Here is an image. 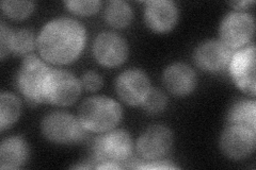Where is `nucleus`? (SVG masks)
Returning <instances> with one entry per match:
<instances>
[{
    "instance_id": "nucleus-1",
    "label": "nucleus",
    "mask_w": 256,
    "mask_h": 170,
    "mask_svg": "<svg viewBox=\"0 0 256 170\" xmlns=\"http://www.w3.org/2000/svg\"><path fill=\"white\" fill-rule=\"evenodd\" d=\"M86 30L72 18H56L47 22L38 37V51L52 64H68L78 58L86 44Z\"/></svg>"
},
{
    "instance_id": "nucleus-2",
    "label": "nucleus",
    "mask_w": 256,
    "mask_h": 170,
    "mask_svg": "<svg viewBox=\"0 0 256 170\" xmlns=\"http://www.w3.org/2000/svg\"><path fill=\"white\" fill-rule=\"evenodd\" d=\"M122 118V108L116 100L104 96L90 97L79 109V121L84 130L106 132Z\"/></svg>"
},
{
    "instance_id": "nucleus-3",
    "label": "nucleus",
    "mask_w": 256,
    "mask_h": 170,
    "mask_svg": "<svg viewBox=\"0 0 256 170\" xmlns=\"http://www.w3.org/2000/svg\"><path fill=\"white\" fill-rule=\"evenodd\" d=\"M50 71V68L36 55H28L22 61L18 75V84L29 101H44V85Z\"/></svg>"
},
{
    "instance_id": "nucleus-4",
    "label": "nucleus",
    "mask_w": 256,
    "mask_h": 170,
    "mask_svg": "<svg viewBox=\"0 0 256 170\" xmlns=\"http://www.w3.org/2000/svg\"><path fill=\"white\" fill-rule=\"evenodd\" d=\"M80 92L82 84L70 72L50 69L44 85V102L66 107L77 100Z\"/></svg>"
},
{
    "instance_id": "nucleus-5",
    "label": "nucleus",
    "mask_w": 256,
    "mask_h": 170,
    "mask_svg": "<svg viewBox=\"0 0 256 170\" xmlns=\"http://www.w3.org/2000/svg\"><path fill=\"white\" fill-rule=\"evenodd\" d=\"M42 132L54 143H70L82 140L84 136V128L79 119L66 112H54L42 121Z\"/></svg>"
},
{
    "instance_id": "nucleus-6",
    "label": "nucleus",
    "mask_w": 256,
    "mask_h": 170,
    "mask_svg": "<svg viewBox=\"0 0 256 170\" xmlns=\"http://www.w3.org/2000/svg\"><path fill=\"white\" fill-rule=\"evenodd\" d=\"M220 42L228 49H238L250 42L254 34V20L248 13L233 12L222 20L220 29Z\"/></svg>"
},
{
    "instance_id": "nucleus-7",
    "label": "nucleus",
    "mask_w": 256,
    "mask_h": 170,
    "mask_svg": "<svg viewBox=\"0 0 256 170\" xmlns=\"http://www.w3.org/2000/svg\"><path fill=\"white\" fill-rule=\"evenodd\" d=\"M132 142L130 134L123 130H116L100 135L96 139L93 156L100 163H118L127 160L132 155Z\"/></svg>"
},
{
    "instance_id": "nucleus-8",
    "label": "nucleus",
    "mask_w": 256,
    "mask_h": 170,
    "mask_svg": "<svg viewBox=\"0 0 256 170\" xmlns=\"http://www.w3.org/2000/svg\"><path fill=\"white\" fill-rule=\"evenodd\" d=\"M256 135L251 128L232 125L223 131L220 147L226 156L234 160L249 157L255 149Z\"/></svg>"
},
{
    "instance_id": "nucleus-9",
    "label": "nucleus",
    "mask_w": 256,
    "mask_h": 170,
    "mask_svg": "<svg viewBox=\"0 0 256 170\" xmlns=\"http://www.w3.org/2000/svg\"><path fill=\"white\" fill-rule=\"evenodd\" d=\"M173 137L164 126L155 125L148 128L137 143L139 155L148 161H157L164 157L171 149Z\"/></svg>"
},
{
    "instance_id": "nucleus-10",
    "label": "nucleus",
    "mask_w": 256,
    "mask_h": 170,
    "mask_svg": "<svg viewBox=\"0 0 256 170\" xmlns=\"http://www.w3.org/2000/svg\"><path fill=\"white\" fill-rule=\"evenodd\" d=\"M230 72L240 90L255 96V47L253 45L242 48L232 56Z\"/></svg>"
},
{
    "instance_id": "nucleus-11",
    "label": "nucleus",
    "mask_w": 256,
    "mask_h": 170,
    "mask_svg": "<svg viewBox=\"0 0 256 170\" xmlns=\"http://www.w3.org/2000/svg\"><path fill=\"white\" fill-rule=\"evenodd\" d=\"M95 59L102 65L114 67L122 64L128 54L125 40L114 32H102L95 38L93 45Z\"/></svg>"
},
{
    "instance_id": "nucleus-12",
    "label": "nucleus",
    "mask_w": 256,
    "mask_h": 170,
    "mask_svg": "<svg viewBox=\"0 0 256 170\" xmlns=\"http://www.w3.org/2000/svg\"><path fill=\"white\" fill-rule=\"evenodd\" d=\"M116 90L124 102L137 105L143 102L150 90V80L141 70H126L118 77Z\"/></svg>"
},
{
    "instance_id": "nucleus-13",
    "label": "nucleus",
    "mask_w": 256,
    "mask_h": 170,
    "mask_svg": "<svg viewBox=\"0 0 256 170\" xmlns=\"http://www.w3.org/2000/svg\"><path fill=\"white\" fill-rule=\"evenodd\" d=\"M230 60V51L219 40H207L200 45L194 52V61L198 67L208 71H219Z\"/></svg>"
},
{
    "instance_id": "nucleus-14",
    "label": "nucleus",
    "mask_w": 256,
    "mask_h": 170,
    "mask_svg": "<svg viewBox=\"0 0 256 170\" xmlns=\"http://www.w3.org/2000/svg\"><path fill=\"white\" fill-rule=\"evenodd\" d=\"M146 21L148 26L157 32L171 30L178 21V7L172 1L155 0L146 2Z\"/></svg>"
},
{
    "instance_id": "nucleus-15",
    "label": "nucleus",
    "mask_w": 256,
    "mask_h": 170,
    "mask_svg": "<svg viewBox=\"0 0 256 170\" xmlns=\"http://www.w3.org/2000/svg\"><path fill=\"white\" fill-rule=\"evenodd\" d=\"M166 87L176 96H185L194 90L196 77L194 71L186 64L175 63L164 72Z\"/></svg>"
},
{
    "instance_id": "nucleus-16",
    "label": "nucleus",
    "mask_w": 256,
    "mask_h": 170,
    "mask_svg": "<svg viewBox=\"0 0 256 170\" xmlns=\"http://www.w3.org/2000/svg\"><path fill=\"white\" fill-rule=\"evenodd\" d=\"M28 158V146L20 137L13 136L4 140L0 147V168L18 169Z\"/></svg>"
},
{
    "instance_id": "nucleus-17",
    "label": "nucleus",
    "mask_w": 256,
    "mask_h": 170,
    "mask_svg": "<svg viewBox=\"0 0 256 170\" xmlns=\"http://www.w3.org/2000/svg\"><path fill=\"white\" fill-rule=\"evenodd\" d=\"M256 103L253 100H240L233 104L228 112V120L232 125H239L255 130Z\"/></svg>"
},
{
    "instance_id": "nucleus-18",
    "label": "nucleus",
    "mask_w": 256,
    "mask_h": 170,
    "mask_svg": "<svg viewBox=\"0 0 256 170\" xmlns=\"http://www.w3.org/2000/svg\"><path fill=\"white\" fill-rule=\"evenodd\" d=\"M22 112L20 99L11 93L4 92L0 96V129L2 131L12 126Z\"/></svg>"
},
{
    "instance_id": "nucleus-19",
    "label": "nucleus",
    "mask_w": 256,
    "mask_h": 170,
    "mask_svg": "<svg viewBox=\"0 0 256 170\" xmlns=\"http://www.w3.org/2000/svg\"><path fill=\"white\" fill-rule=\"evenodd\" d=\"M105 18L111 26L116 28L126 27L132 21V10L130 5L122 0H114L107 4Z\"/></svg>"
},
{
    "instance_id": "nucleus-20",
    "label": "nucleus",
    "mask_w": 256,
    "mask_h": 170,
    "mask_svg": "<svg viewBox=\"0 0 256 170\" xmlns=\"http://www.w3.org/2000/svg\"><path fill=\"white\" fill-rule=\"evenodd\" d=\"M4 13L13 19H24L34 11V3L32 1H11L6 0L2 2Z\"/></svg>"
},
{
    "instance_id": "nucleus-21",
    "label": "nucleus",
    "mask_w": 256,
    "mask_h": 170,
    "mask_svg": "<svg viewBox=\"0 0 256 170\" xmlns=\"http://www.w3.org/2000/svg\"><path fill=\"white\" fill-rule=\"evenodd\" d=\"M34 36L29 30H20L14 33L12 51L16 54H26L34 49Z\"/></svg>"
},
{
    "instance_id": "nucleus-22",
    "label": "nucleus",
    "mask_w": 256,
    "mask_h": 170,
    "mask_svg": "<svg viewBox=\"0 0 256 170\" xmlns=\"http://www.w3.org/2000/svg\"><path fill=\"white\" fill-rule=\"evenodd\" d=\"M142 104L146 112L150 113V114H157V113L164 110L166 98L162 91L153 88V90H150Z\"/></svg>"
},
{
    "instance_id": "nucleus-23",
    "label": "nucleus",
    "mask_w": 256,
    "mask_h": 170,
    "mask_svg": "<svg viewBox=\"0 0 256 170\" xmlns=\"http://www.w3.org/2000/svg\"><path fill=\"white\" fill-rule=\"evenodd\" d=\"M68 9L78 15H91L98 12L100 2L98 0H86V1H66Z\"/></svg>"
},
{
    "instance_id": "nucleus-24",
    "label": "nucleus",
    "mask_w": 256,
    "mask_h": 170,
    "mask_svg": "<svg viewBox=\"0 0 256 170\" xmlns=\"http://www.w3.org/2000/svg\"><path fill=\"white\" fill-rule=\"evenodd\" d=\"M13 37V31L4 22H2V25H0V54H2V59H4L6 55L12 51Z\"/></svg>"
},
{
    "instance_id": "nucleus-25",
    "label": "nucleus",
    "mask_w": 256,
    "mask_h": 170,
    "mask_svg": "<svg viewBox=\"0 0 256 170\" xmlns=\"http://www.w3.org/2000/svg\"><path fill=\"white\" fill-rule=\"evenodd\" d=\"M82 85L88 91H98L102 85V77L94 71H88L82 77Z\"/></svg>"
},
{
    "instance_id": "nucleus-26",
    "label": "nucleus",
    "mask_w": 256,
    "mask_h": 170,
    "mask_svg": "<svg viewBox=\"0 0 256 170\" xmlns=\"http://www.w3.org/2000/svg\"><path fill=\"white\" fill-rule=\"evenodd\" d=\"M132 168L137 169H175L176 166L172 165L169 162H162V161H154L148 162L146 164H140L134 165Z\"/></svg>"
},
{
    "instance_id": "nucleus-27",
    "label": "nucleus",
    "mask_w": 256,
    "mask_h": 170,
    "mask_svg": "<svg viewBox=\"0 0 256 170\" xmlns=\"http://www.w3.org/2000/svg\"><path fill=\"white\" fill-rule=\"evenodd\" d=\"M98 169H120V165H116V163H111V162H105V163H102L100 165L96 166Z\"/></svg>"
},
{
    "instance_id": "nucleus-28",
    "label": "nucleus",
    "mask_w": 256,
    "mask_h": 170,
    "mask_svg": "<svg viewBox=\"0 0 256 170\" xmlns=\"http://www.w3.org/2000/svg\"><path fill=\"white\" fill-rule=\"evenodd\" d=\"M252 1H236V2H230V4L235 6L236 9H240V7H244V6H246L251 4Z\"/></svg>"
}]
</instances>
